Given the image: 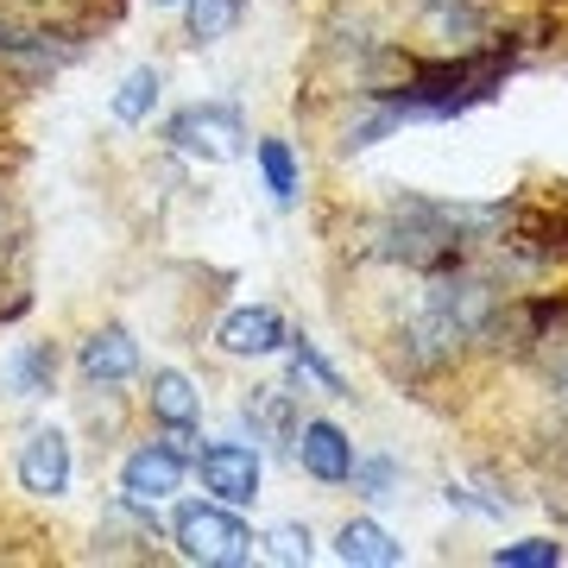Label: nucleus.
<instances>
[{
    "label": "nucleus",
    "mask_w": 568,
    "mask_h": 568,
    "mask_svg": "<svg viewBox=\"0 0 568 568\" xmlns=\"http://www.w3.org/2000/svg\"><path fill=\"white\" fill-rule=\"evenodd\" d=\"M171 544H178L183 562H203V568H246L260 556V537L241 518V506H222V499H190V506H178Z\"/></svg>",
    "instance_id": "1"
},
{
    "label": "nucleus",
    "mask_w": 568,
    "mask_h": 568,
    "mask_svg": "<svg viewBox=\"0 0 568 568\" xmlns=\"http://www.w3.org/2000/svg\"><path fill=\"white\" fill-rule=\"evenodd\" d=\"M164 140L178 145L183 159H203V164H234L253 152V133H246V114L234 102H190L171 114Z\"/></svg>",
    "instance_id": "2"
},
{
    "label": "nucleus",
    "mask_w": 568,
    "mask_h": 568,
    "mask_svg": "<svg viewBox=\"0 0 568 568\" xmlns=\"http://www.w3.org/2000/svg\"><path fill=\"white\" fill-rule=\"evenodd\" d=\"M190 474L203 480L209 499H222V506H253L260 499V480H265V462L253 443H203L196 448V462Z\"/></svg>",
    "instance_id": "3"
},
{
    "label": "nucleus",
    "mask_w": 568,
    "mask_h": 568,
    "mask_svg": "<svg viewBox=\"0 0 568 568\" xmlns=\"http://www.w3.org/2000/svg\"><path fill=\"white\" fill-rule=\"evenodd\" d=\"M13 480H20L26 499H63L70 480H77V448H70V436L51 424L32 429L20 443V455H13Z\"/></svg>",
    "instance_id": "4"
},
{
    "label": "nucleus",
    "mask_w": 568,
    "mask_h": 568,
    "mask_svg": "<svg viewBox=\"0 0 568 568\" xmlns=\"http://www.w3.org/2000/svg\"><path fill=\"white\" fill-rule=\"evenodd\" d=\"M215 347L227 361H272V354L291 347V323L272 304H241L215 323Z\"/></svg>",
    "instance_id": "5"
},
{
    "label": "nucleus",
    "mask_w": 568,
    "mask_h": 568,
    "mask_svg": "<svg viewBox=\"0 0 568 568\" xmlns=\"http://www.w3.org/2000/svg\"><path fill=\"white\" fill-rule=\"evenodd\" d=\"M183 480H190V455H178V448L164 443V436L140 443V448H133V455L121 462V493H126V499H145V506L171 499Z\"/></svg>",
    "instance_id": "6"
},
{
    "label": "nucleus",
    "mask_w": 568,
    "mask_h": 568,
    "mask_svg": "<svg viewBox=\"0 0 568 568\" xmlns=\"http://www.w3.org/2000/svg\"><path fill=\"white\" fill-rule=\"evenodd\" d=\"M291 455L323 487H347V474H354V436L342 424H328V417H304L297 436H291Z\"/></svg>",
    "instance_id": "7"
},
{
    "label": "nucleus",
    "mask_w": 568,
    "mask_h": 568,
    "mask_svg": "<svg viewBox=\"0 0 568 568\" xmlns=\"http://www.w3.org/2000/svg\"><path fill=\"white\" fill-rule=\"evenodd\" d=\"M77 373L89 386H126V379L140 373V342H133V328H121V323L95 328V335L77 347Z\"/></svg>",
    "instance_id": "8"
},
{
    "label": "nucleus",
    "mask_w": 568,
    "mask_h": 568,
    "mask_svg": "<svg viewBox=\"0 0 568 568\" xmlns=\"http://www.w3.org/2000/svg\"><path fill=\"white\" fill-rule=\"evenodd\" d=\"M0 392L7 398H51L58 392V342H13L0 354Z\"/></svg>",
    "instance_id": "9"
},
{
    "label": "nucleus",
    "mask_w": 568,
    "mask_h": 568,
    "mask_svg": "<svg viewBox=\"0 0 568 568\" xmlns=\"http://www.w3.org/2000/svg\"><path fill=\"white\" fill-rule=\"evenodd\" d=\"M145 410L159 429H196L203 424V392L190 373L178 366H152V386H145Z\"/></svg>",
    "instance_id": "10"
},
{
    "label": "nucleus",
    "mask_w": 568,
    "mask_h": 568,
    "mask_svg": "<svg viewBox=\"0 0 568 568\" xmlns=\"http://www.w3.org/2000/svg\"><path fill=\"white\" fill-rule=\"evenodd\" d=\"M335 562H347V568H398L405 562V544H398L379 518H347V525L335 530Z\"/></svg>",
    "instance_id": "11"
},
{
    "label": "nucleus",
    "mask_w": 568,
    "mask_h": 568,
    "mask_svg": "<svg viewBox=\"0 0 568 568\" xmlns=\"http://www.w3.org/2000/svg\"><path fill=\"white\" fill-rule=\"evenodd\" d=\"M253 164H260V178H265V190H272V203L278 209H291L297 196H304V164H297L291 140H278V133L253 140Z\"/></svg>",
    "instance_id": "12"
},
{
    "label": "nucleus",
    "mask_w": 568,
    "mask_h": 568,
    "mask_svg": "<svg viewBox=\"0 0 568 568\" xmlns=\"http://www.w3.org/2000/svg\"><path fill=\"white\" fill-rule=\"evenodd\" d=\"M241 417L253 424V436H272V443H291V436H297L291 386H253V392L241 398Z\"/></svg>",
    "instance_id": "13"
},
{
    "label": "nucleus",
    "mask_w": 568,
    "mask_h": 568,
    "mask_svg": "<svg viewBox=\"0 0 568 568\" xmlns=\"http://www.w3.org/2000/svg\"><path fill=\"white\" fill-rule=\"evenodd\" d=\"M246 26V0H183V32L190 44H222Z\"/></svg>",
    "instance_id": "14"
},
{
    "label": "nucleus",
    "mask_w": 568,
    "mask_h": 568,
    "mask_svg": "<svg viewBox=\"0 0 568 568\" xmlns=\"http://www.w3.org/2000/svg\"><path fill=\"white\" fill-rule=\"evenodd\" d=\"M159 95H164V77L152 70V63H140V70H126V77H121L108 114H114L121 126H145V121H152V108H159Z\"/></svg>",
    "instance_id": "15"
},
{
    "label": "nucleus",
    "mask_w": 568,
    "mask_h": 568,
    "mask_svg": "<svg viewBox=\"0 0 568 568\" xmlns=\"http://www.w3.org/2000/svg\"><path fill=\"white\" fill-rule=\"evenodd\" d=\"M291 379H297V386L310 379L323 398H354V392H347V379L323 361V347L310 342V335H291Z\"/></svg>",
    "instance_id": "16"
},
{
    "label": "nucleus",
    "mask_w": 568,
    "mask_h": 568,
    "mask_svg": "<svg viewBox=\"0 0 568 568\" xmlns=\"http://www.w3.org/2000/svg\"><path fill=\"white\" fill-rule=\"evenodd\" d=\"M347 487L361 493V499H373V506H379V499H405V493H398V462H392V455H354Z\"/></svg>",
    "instance_id": "17"
},
{
    "label": "nucleus",
    "mask_w": 568,
    "mask_h": 568,
    "mask_svg": "<svg viewBox=\"0 0 568 568\" xmlns=\"http://www.w3.org/2000/svg\"><path fill=\"white\" fill-rule=\"evenodd\" d=\"M260 544H265L260 556H272V562H291V568L316 556V537H310V525H297V518H284V525H272V530L260 537Z\"/></svg>",
    "instance_id": "18"
},
{
    "label": "nucleus",
    "mask_w": 568,
    "mask_h": 568,
    "mask_svg": "<svg viewBox=\"0 0 568 568\" xmlns=\"http://www.w3.org/2000/svg\"><path fill=\"white\" fill-rule=\"evenodd\" d=\"M499 568H556L562 562V544L556 537H518V544H499L493 549Z\"/></svg>",
    "instance_id": "19"
},
{
    "label": "nucleus",
    "mask_w": 568,
    "mask_h": 568,
    "mask_svg": "<svg viewBox=\"0 0 568 568\" xmlns=\"http://www.w3.org/2000/svg\"><path fill=\"white\" fill-rule=\"evenodd\" d=\"M152 7H183V0H152Z\"/></svg>",
    "instance_id": "20"
}]
</instances>
